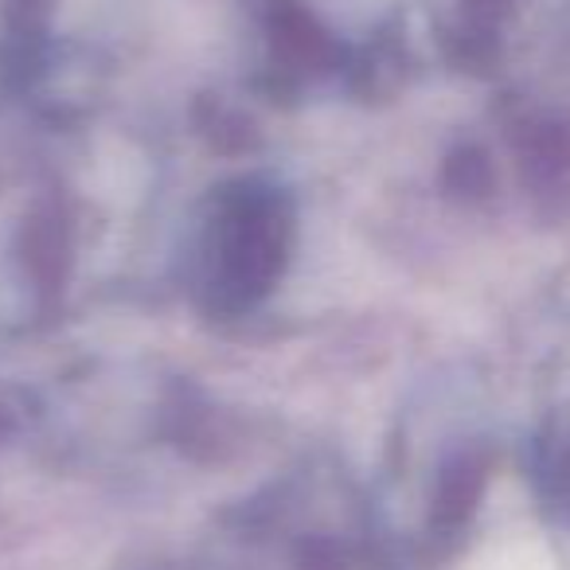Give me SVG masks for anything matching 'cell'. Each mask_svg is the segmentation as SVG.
Listing matches in <instances>:
<instances>
[]
</instances>
